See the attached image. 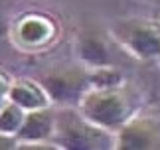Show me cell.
<instances>
[{
  "instance_id": "1",
  "label": "cell",
  "mask_w": 160,
  "mask_h": 150,
  "mask_svg": "<svg viewBox=\"0 0 160 150\" xmlns=\"http://www.w3.org/2000/svg\"><path fill=\"white\" fill-rule=\"evenodd\" d=\"M77 109L95 124L117 132L142 109V95L128 81L113 87H91L81 97Z\"/></svg>"
},
{
  "instance_id": "2",
  "label": "cell",
  "mask_w": 160,
  "mask_h": 150,
  "mask_svg": "<svg viewBox=\"0 0 160 150\" xmlns=\"http://www.w3.org/2000/svg\"><path fill=\"white\" fill-rule=\"evenodd\" d=\"M58 150H115V132L89 121L77 107H55Z\"/></svg>"
},
{
  "instance_id": "3",
  "label": "cell",
  "mask_w": 160,
  "mask_h": 150,
  "mask_svg": "<svg viewBox=\"0 0 160 150\" xmlns=\"http://www.w3.org/2000/svg\"><path fill=\"white\" fill-rule=\"evenodd\" d=\"M46 89L53 107H77L81 97L91 89L89 67L81 61L48 67L36 77Z\"/></svg>"
},
{
  "instance_id": "4",
  "label": "cell",
  "mask_w": 160,
  "mask_h": 150,
  "mask_svg": "<svg viewBox=\"0 0 160 150\" xmlns=\"http://www.w3.org/2000/svg\"><path fill=\"white\" fill-rule=\"evenodd\" d=\"M113 40L134 59L160 61V24L148 18H119L109 28Z\"/></svg>"
},
{
  "instance_id": "5",
  "label": "cell",
  "mask_w": 160,
  "mask_h": 150,
  "mask_svg": "<svg viewBox=\"0 0 160 150\" xmlns=\"http://www.w3.org/2000/svg\"><path fill=\"white\" fill-rule=\"evenodd\" d=\"M59 38V24L53 16L40 10L24 12L12 26V42L26 53H40L52 48Z\"/></svg>"
},
{
  "instance_id": "6",
  "label": "cell",
  "mask_w": 160,
  "mask_h": 150,
  "mask_svg": "<svg viewBox=\"0 0 160 150\" xmlns=\"http://www.w3.org/2000/svg\"><path fill=\"white\" fill-rule=\"evenodd\" d=\"M73 52H75V59L89 69L103 65H119L121 55L127 53L109 32L95 26L81 28L77 32L73 40Z\"/></svg>"
},
{
  "instance_id": "7",
  "label": "cell",
  "mask_w": 160,
  "mask_h": 150,
  "mask_svg": "<svg viewBox=\"0 0 160 150\" xmlns=\"http://www.w3.org/2000/svg\"><path fill=\"white\" fill-rule=\"evenodd\" d=\"M115 150H160V115L140 109L115 132Z\"/></svg>"
},
{
  "instance_id": "8",
  "label": "cell",
  "mask_w": 160,
  "mask_h": 150,
  "mask_svg": "<svg viewBox=\"0 0 160 150\" xmlns=\"http://www.w3.org/2000/svg\"><path fill=\"white\" fill-rule=\"evenodd\" d=\"M55 130V107L48 105L42 109L26 111L20 130L16 132L18 144H34V142H53Z\"/></svg>"
},
{
  "instance_id": "9",
  "label": "cell",
  "mask_w": 160,
  "mask_h": 150,
  "mask_svg": "<svg viewBox=\"0 0 160 150\" xmlns=\"http://www.w3.org/2000/svg\"><path fill=\"white\" fill-rule=\"evenodd\" d=\"M8 99L12 103H16L18 107H22L24 111H34L52 105L42 83L32 77H12Z\"/></svg>"
},
{
  "instance_id": "10",
  "label": "cell",
  "mask_w": 160,
  "mask_h": 150,
  "mask_svg": "<svg viewBox=\"0 0 160 150\" xmlns=\"http://www.w3.org/2000/svg\"><path fill=\"white\" fill-rule=\"evenodd\" d=\"M89 79H91V87H113L125 83L127 75L119 65H103V67L89 69Z\"/></svg>"
},
{
  "instance_id": "11",
  "label": "cell",
  "mask_w": 160,
  "mask_h": 150,
  "mask_svg": "<svg viewBox=\"0 0 160 150\" xmlns=\"http://www.w3.org/2000/svg\"><path fill=\"white\" fill-rule=\"evenodd\" d=\"M24 115H26V111L8 99V101L2 105V109H0V132L16 136V132L22 127Z\"/></svg>"
},
{
  "instance_id": "12",
  "label": "cell",
  "mask_w": 160,
  "mask_h": 150,
  "mask_svg": "<svg viewBox=\"0 0 160 150\" xmlns=\"http://www.w3.org/2000/svg\"><path fill=\"white\" fill-rule=\"evenodd\" d=\"M10 81L12 77L4 69H0V109H2V105L8 101V89H10Z\"/></svg>"
},
{
  "instance_id": "13",
  "label": "cell",
  "mask_w": 160,
  "mask_h": 150,
  "mask_svg": "<svg viewBox=\"0 0 160 150\" xmlns=\"http://www.w3.org/2000/svg\"><path fill=\"white\" fill-rule=\"evenodd\" d=\"M18 148V138L14 134L0 132V150H16Z\"/></svg>"
},
{
  "instance_id": "14",
  "label": "cell",
  "mask_w": 160,
  "mask_h": 150,
  "mask_svg": "<svg viewBox=\"0 0 160 150\" xmlns=\"http://www.w3.org/2000/svg\"><path fill=\"white\" fill-rule=\"evenodd\" d=\"M146 4H152V6H160V0H142Z\"/></svg>"
},
{
  "instance_id": "15",
  "label": "cell",
  "mask_w": 160,
  "mask_h": 150,
  "mask_svg": "<svg viewBox=\"0 0 160 150\" xmlns=\"http://www.w3.org/2000/svg\"><path fill=\"white\" fill-rule=\"evenodd\" d=\"M6 2H10V0H0V4H6Z\"/></svg>"
}]
</instances>
